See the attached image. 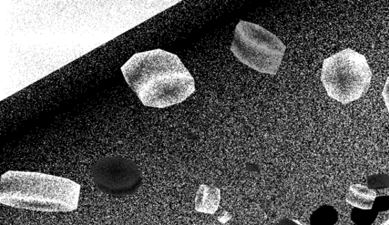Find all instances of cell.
Instances as JSON below:
<instances>
[{"instance_id": "277c9868", "label": "cell", "mask_w": 389, "mask_h": 225, "mask_svg": "<svg viewBox=\"0 0 389 225\" xmlns=\"http://www.w3.org/2000/svg\"><path fill=\"white\" fill-rule=\"evenodd\" d=\"M281 40L260 25L240 20L235 30L232 53L242 63L263 74H277L285 53Z\"/></svg>"}, {"instance_id": "9c48e42d", "label": "cell", "mask_w": 389, "mask_h": 225, "mask_svg": "<svg viewBox=\"0 0 389 225\" xmlns=\"http://www.w3.org/2000/svg\"><path fill=\"white\" fill-rule=\"evenodd\" d=\"M375 209H361L354 208L352 213V219L357 225H371L378 216Z\"/></svg>"}, {"instance_id": "7c38bea8", "label": "cell", "mask_w": 389, "mask_h": 225, "mask_svg": "<svg viewBox=\"0 0 389 225\" xmlns=\"http://www.w3.org/2000/svg\"><path fill=\"white\" fill-rule=\"evenodd\" d=\"M383 96L385 102V106L389 112V77L386 80L385 85L383 92Z\"/></svg>"}, {"instance_id": "30bf717a", "label": "cell", "mask_w": 389, "mask_h": 225, "mask_svg": "<svg viewBox=\"0 0 389 225\" xmlns=\"http://www.w3.org/2000/svg\"><path fill=\"white\" fill-rule=\"evenodd\" d=\"M368 188L373 190H383L389 188V176L386 174H377L368 177Z\"/></svg>"}, {"instance_id": "52a82bcc", "label": "cell", "mask_w": 389, "mask_h": 225, "mask_svg": "<svg viewBox=\"0 0 389 225\" xmlns=\"http://www.w3.org/2000/svg\"><path fill=\"white\" fill-rule=\"evenodd\" d=\"M376 193L362 184H353L348 191L346 200L352 207L361 209H372Z\"/></svg>"}, {"instance_id": "8fae6325", "label": "cell", "mask_w": 389, "mask_h": 225, "mask_svg": "<svg viewBox=\"0 0 389 225\" xmlns=\"http://www.w3.org/2000/svg\"><path fill=\"white\" fill-rule=\"evenodd\" d=\"M373 209L378 212L389 209V197H376L373 204Z\"/></svg>"}, {"instance_id": "6da1fadb", "label": "cell", "mask_w": 389, "mask_h": 225, "mask_svg": "<svg viewBox=\"0 0 389 225\" xmlns=\"http://www.w3.org/2000/svg\"><path fill=\"white\" fill-rule=\"evenodd\" d=\"M129 86L143 105L166 108L179 104L196 90L180 58L163 49L132 56L121 68Z\"/></svg>"}, {"instance_id": "5bb4252c", "label": "cell", "mask_w": 389, "mask_h": 225, "mask_svg": "<svg viewBox=\"0 0 389 225\" xmlns=\"http://www.w3.org/2000/svg\"><path fill=\"white\" fill-rule=\"evenodd\" d=\"M382 225H389V219L385 221Z\"/></svg>"}, {"instance_id": "4fadbf2b", "label": "cell", "mask_w": 389, "mask_h": 225, "mask_svg": "<svg viewBox=\"0 0 389 225\" xmlns=\"http://www.w3.org/2000/svg\"><path fill=\"white\" fill-rule=\"evenodd\" d=\"M278 225H304V224L298 220L285 219L281 220Z\"/></svg>"}, {"instance_id": "7a4b0ae2", "label": "cell", "mask_w": 389, "mask_h": 225, "mask_svg": "<svg viewBox=\"0 0 389 225\" xmlns=\"http://www.w3.org/2000/svg\"><path fill=\"white\" fill-rule=\"evenodd\" d=\"M80 190L79 183L65 178L9 171L1 178L0 202L18 209L66 212L77 209Z\"/></svg>"}, {"instance_id": "8992f818", "label": "cell", "mask_w": 389, "mask_h": 225, "mask_svg": "<svg viewBox=\"0 0 389 225\" xmlns=\"http://www.w3.org/2000/svg\"><path fill=\"white\" fill-rule=\"evenodd\" d=\"M221 202V190L218 188L202 184L197 191L196 210L204 214H214Z\"/></svg>"}, {"instance_id": "ba28073f", "label": "cell", "mask_w": 389, "mask_h": 225, "mask_svg": "<svg viewBox=\"0 0 389 225\" xmlns=\"http://www.w3.org/2000/svg\"><path fill=\"white\" fill-rule=\"evenodd\" d=\"M339 217L337 212L330 206H324L315 210L310 218L311 225H334Z\"/></svg>"}, {"instance_id": "3957f363", "label": "cell", "mask_w": 389, "mask_h": 225, "mask_svg": "<svg viewBox=\"0 0 389 225\" xmlns=\"http://www.w3.org/2000/svg\"><path fill=\"white\" fill-rule=\"evenodd\" d=\"M321 79L331 98L347 104L366 93L372 73L364 56L347 49L324 61Z\"/></svg>"}, {"instance_id": "5b68a950", "label": "cell", "mask_w": 389, "mask_h": 225, "mask_svg": "<svg viewBox=\"0 0 389 225\" xmlns=\"http://www.w3.org/2000/svg\"><path fill=\"white\" fill-rule=\"evenodd\" d=\"M91 172L98 189L112 197L132 195L141 186V171L137 163L125 157L100 159L92 166Z\"/></svg>"}]
</instances>
